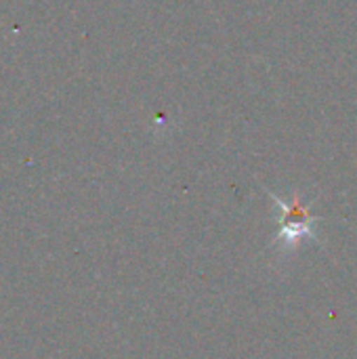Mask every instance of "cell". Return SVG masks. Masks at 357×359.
I'll return each mask as SVG.
<instances>
[{"label":"cell","mask_w":357,"mask_h":359,"mask_svg":"<svg viewBox=\"0 0 357 359\" xmlns=\"http://www.w3.org/2000/svg\"><path fill=\"white\" fill-rule=\"evenodd\" d=\"M278 206L282 208V219H280V231L276 238V244L282 248H295L299 244V240L303 238H314V223L318 221L316 217H311L307 212L305 206H301L299 198H295L290 204H286L284 200L276 198Z\"/></svg>","instance_id":"6da1fadb"}]
</instances>
